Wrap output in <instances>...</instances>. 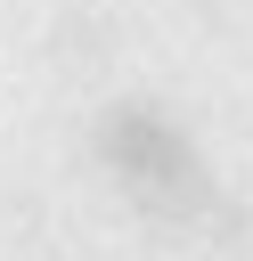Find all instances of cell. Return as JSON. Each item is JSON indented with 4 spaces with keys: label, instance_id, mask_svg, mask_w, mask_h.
Instances as JSON below:
<instances>
[]
</instances>
